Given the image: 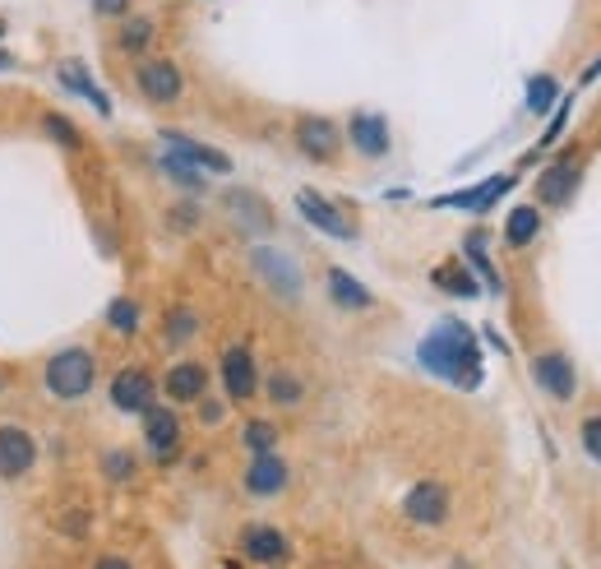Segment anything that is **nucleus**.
Returning <instances> with one entry per match:
<instances>
[{
    "instance_id": "1",
    "label": "nucleus",
    "mask_w": 601,
    "mask_h": 569,
    "mask_svg": "<svg viewBox=\"0 0 601 569\" xmlns=\"http://www.w3.org/2000/svg\"><path fill=\"white\" fill-rule=\"evenodd\" d=\"M416 356H422V366L431 375L458 384V390H477L481 384V348H477V333L463 320H439L422 339Z\"/></svg>"
},
{
    "instance_id": "2",
    "label": "nucleus",
    "mask_w": 601,
    "mask_h": 569,
    "mask_svg": "<svg viewBox=\"0 0 601 569\" xmlns=\"http://www.w3.org/2000/svg\"><path fill=\"white\" fill-rule=\"evenodd\" d=\"M97 352L84 343H70L42 361V394L56 403H84L97 390Z\"/></svg>"
},
{
    "instance_id": "3",
    "label": "nucleus",
    "mask_w": 601,
    "mask_h": 569,
    "mask_svg": "<svg viewBox=\"0 0 601 569\" xmlns=\"http://www.w3.org/2000/svg\"><path fill=\"white\" fill-rule=\"evenodd\" d=\"M588 163V153H583V144H569V148H560L551 163L541 167V176H537V186H532V204L546 214V209H569L573 204V195H579V186H583V167Z\"/></svg>"
},
{
    "instance_id": "4",
    "label": "nucleus",
    "mask_w": 601,
    "mask_h": 569,
    "mask_svg": "<svg viewBox=\"0 0 601 569\" xmlns=\"http://www.w3.org/2000/svg\"><path fill=\"white\" fill-rule=\"evenodd\" d=\"M139 435H144V454L153 468H172L186 454V422H180V407L172 403H153L139 417Z\"/></svg>"
},
{
    "instance_id": "5",
    "label": "nucleus",
    "mask_w": 601,
    "mask_h": 569,
    "mask_svg": "<svg viewBox=\"0 0 601 569\" xmlns=\"http://www.w3.org/2000/svg\"><path fill=\"white\" fill-rule=\"evenodd\" d=\"M292 144L305 163L315 167H333L338 158H343V125H338L333 116L324 112H301L292 121Z\"/></svg>"
},
{
    "instance_id": "6",
    "label": "nucleus",
    "mask_w": 601,
    "mask_h": 569,
    "mask_svg": "<svg viewBox=\"0 0 601 569\" xmlns=\"http://www.w3.org/2000/svg\"><path fill=\"white\" fill-rule=\"evenodd\" d=\"M218 384H222V399L231 407L255 403L259 399V384H265V371H259V356L250 343H231L218 356Z\"/></svg>"
},
{
    "instance_id": "7",
    "label": "nucleus",
    "mask_w": 601,
    "mask_h": 569,
    "mask_svg": "<svg viewBox=\"0 0 601 569\" xmlns=\"http://www.w3.org/2000/svg\"><path fill=\"white\" fill-rule=\"evenodd\" d=\"M297 214H301L310 227H315V231L333 237V241H356V237H361V223H356V214H352V204L329 199V195L310 190V186L297 190Z\"/></svg>"
},
{
    "instance_id": "8",
    "label": "nucleus",
    "mask_w": 601,
    "mask_h": 569,
    "mask_svg": "<svg viewBox=\"0 0 601 569\" xmlns=\"http://www.w3.org/2000/svg\"><path fill=\"white\" fill-rule=\"evenodd\" d=\"M135 93L148 107H176V102L186 97V70L172 56H144V61H135Z\"/></svg>"
},
{
    "instance_id": "9",
    "label": "nucleus",
    "mask_w": 601,
    "mask_h": 569,
    "mask_svg": "<svg viewBox=\"0 0 601 569\" xmlns=\"http://www.w3.org/2000/svg\"><path fill=\"white\" fill-rule=\"evenodd\" d=\"M528 371H532V384L551 399V403H573L579 399V366H573V356L564 348H541L532 352L528 361Z\"/></svg>"
},
{
    "instance_id": "10",
    "label": "nucleus",
    "mask_w": 601,
    "mask_h": 569,
    "mask_svg": "<svg viewBox=\"0 0 601 569\" xmlns=\"http://www.w3.org/2000/svg\"><path fill=\"white\" fill-rule=\"evenodd\" d=\"M208 390H214V371H208L199 356H176L172 366L158 375V394L172 407H195Z\"/></svg>"
},
{
    "instance_id": "11",
    "label": "nucleus",
    "mask_w": 601,
    "mask_h": 569,
    "mask_svg": "<svg viewBox=\"0 0 601 569\" xmlns=\"http://www.w3.org/2000/svg\"><path fill=\"white\" fill-rule=\"evenodd\" d=\"M107 399H112V407L121 412V417H144L153 403H163L158 375H153L148 366H139V361L135 366H121L112 375V384H107Z\"/></svg>"
},
{
    "instance_id": "12",
    "label": "nucleus",
    "mask_w": 601,
    "mask_h": 569,
    "mask_svg": "<svg viewBox=\"0 0 601 569\" xmlns=\"http://www.w3.org/2000/svg\"><path fill=\"white\" fill-rule=\"evenodd\" d=\"M449 514H454V490L426 477V482H416L403 490V519L416 524V528H444L449 524Z\"/></svg>"
},
{
    "instance_id": "13",
    "label": "nucleus",
    "mask_w": 601,
    "mask_h": 569,
    "mask_svg": "<svg viewBox=\"0 0 601 569\" xmlns=\"http://www.w3.org/2000/svg\"><path fill=\"white\" fill-rule=\"evenodd\" d=\"M237 551L246 565H259V569H282L292 560V537H287L278 524H241L237 532Z\"/></svg>"
},
{
    "instance_id": "14",
    "label": "nucleus",
    "mask_w": 601,
    "mask_h": 569,
    "mask_svg": "<svg viewBox=\"0 0 601 569\" xmlns=\"http://www.w3.org/2000/svg\"><path fill=\"white\" fill-rule=\"evenodd\" d=\"M287 486H292V463L282 454H250L241 468V490L250 500H278Z\"/></svg>"
},
{
    "instance_id": "15",
    "label": "nucleus",
    "mask_w": 601,
    "mask_h": 569,
    "mask_svg": "<svg viewBox=\"0 0 601 569\" xmlns=\"http://www.w3.org/2000/svg\"><path fill=\"white\" fill-rule=\"evenodd\" d=\"M38 468V439L29 426L0 422V482H23Z\"/></svg>"
},
{
    "instance_id": "16",
    "label": "nucleus",
    "mask_w": 601,
    "mask_h": 569,
    "mask_svg": "<svg viewBox=\"0 0 601 569\" xmlns=\"http://www.w3.org/2000/svg\"><path fill=\"white\" fill-rule=\"evenodd\" d=\"M343 144H352L361 158L380 163L394 153V131H388V121L380 112H352L348 125H343Z\"/></svg>"
},
{
    "instance_id": "17",
    "label": "nucleus",
    "mask_w": 601,
    "mask_h": 569,
    "mask_svg": "<svg viewBox=\"0 0 601 569\" xmlns=\"http://www.w3.org/2000/svg\"><path fill=\"white\" fill-rule=\"evenodd\" d=\"M250 265H255V273L265 278V288H273L278 297H301V269H297V260L287 250H273V246H259L255 255H250Z\"/></svg>"
},
{
    "instance_id": "18",
    "label": "nucleus",
    "mask_w": 601,
    "mask_h": 569,
    "mask_svg": "<svg viewBox=\"0 0 601 569\" xmlns=\"http://www.w3.org/2000/svg\"><path fill=\"white\" fill-rule=\"evenodd\" d=\"M158 139H163V148H167V153H176V158H186V163H190V167H199L204 176H227V172H231V158H227L222 148L199 144V139H190V135L172 131V125H163Z\"/></svg>"
},
{
    "instance_id": "19",
    "label": "nucleus",
    "mask_w": 601,
    "mask_h": 569,
    "mask_svg": "<svg viewBox=\"0 0 601 569\" xmlns=\"http://www.w3.org/2000/svg\"><path fill=\"white\" fill-rule=\"evenodd\" d=\"M324 292H329V306L343 310V315H365V310H375V292L338 265L324 269Z\"/></svg>"
},
{
    "instance_id": "20",
    "label": "nucleus",
    "mask_w": 601,
    "mask_h": 569,
    "mask_svg": "<svg viewBox=\"0 0 601 569\" xmlns=\"http://www.w3.org/2000/svg\"><path fill=\"white\" fill-rule=\"evenodd\" d=\"M153 42H158V19H153V14H135V10H129L125 19H116L112 46L121 51V56H129V61H144L148 51H153Z\"/></svg>"
},
{
    "instance_id": "21",
    "label": "nucleus",
    "mask_w": 601,
    "mask_h": 569,
    "mask_svg": "<svg viewBox=\"0 0 601 569\" xmlns=\"http://www.w3.org/2000/svg\"><path fill=\"white\" fill-rule=\"evenodd\" d=\"M199 333H204V315H199L195 306L180 301V306H167V310H163V320H158V339H163V348H167V352H186V348L199 339Z\"/></svg>"
},
{
    "instance_id": "22",
    "label": "nucleus",
    "mask_w": 601,
    "mask_h": 569,
    "mask_svg": "<svg viewBox=\"0 0 601 569\" xmlns=\"http://www.w3.org/2000/svg\"><path fill=\"white\" fill-rule=\"evenodd\" d=\"M514 180L518 176H490V180H481V186H473V190H458V195L435 199V209H473V214H486L490 204H500L514 190Z\"/></svg>"
},
{
    "instance_id": "23",
    "label": "nucleus",
    "mask_w": 601,
    "mask_h": 569,
    "mask_svg": "<svg viewBox=\"0 0 601 569\" xmlns=\"http://www.w3.org/2000/svg\"><path fill=\"white\" fill-rule=\"evenodd\" d=\"M222 204H227V214L241 223L246 237H265V231H273V214H269L265 195H255V190H231Z\"/></svg>"
},
{
    "instance_id": "24",
    "label": "nucleus",
    "mask_w": 601,
    "mask_h": 569,
    "mask_svg": "<svg viewBox=\"0 0 601 569\" xmlns=\"http://www.w3.org/2000/svg\"><path fill=\"white\" fill-rule=\"evenodd\" d=\"M546 231V214L537 204H514L509 218H505V246L509 250H532Z\"/></svg>"
},
{
    "instance_id": "25",
    "label": "nucleus",
    "mask_w": 601,
    "mask_h": 569,
    "mask_svg": "<svg viewBox=\"0 0 601 569\" xmlns=\"http://www.w3.org/2000/svg\"><path fill=\"white\" fill-rule=\"evenodd\" d=\"M431 282H435L444 297H458V301H477V297H481L477 273L467 269L463 260H444V265H435V269H431Z\"/></svg>"
},
{
    "instance_id": "26",
    "label": "nucleus",
    "mask_w": 601,
    "mask_h": 569,
    "mask_svg": "<svg viewBox=\"0 0 601 569\" xmlns=\"http://www.w3.org/2000/svg\"><path fill=\"white\" fill-rule=\"evenodd\" d=\"M259 394H265L278 412H292V407H301V403H305V380H301L297 371L278 366V371H269V375H265V384H259Z\"/></svg>"
},
{
    "instance_id": "27",
    "label": "nucleus",
    "mask_w": 601,
    "mask_h": 569,
    "mask_svg": "<svg viewBox=\"0 0 601 569\" xmlns=\"http://www.w3.org/2000/svg\"><path fill=\"white\" fill-rule=\"evenodd\" d=\"M282 445V426L273 417H246L241 422V449L246 454H278Z\"/></svg>"
},
{
    "instance_id": "28",
    "label": "nucleus",
    "mask_w": 601,
    "mask_h": 569,
    "mask_svg": "<svg viewBox=\"0 0 601 569\" xmlns=\"http://www.w3.org/2000/svg\"><path fill=\"white\" fill-rule=\"evenodd\" d=\"M56 84H61V89H70V93H80V97H89L102 116H112L107 93H102V89L89 80V70H84V65H61V70H56Z\"/></svg>"
},
{
    "instance_id": "29",
    "label": "nucleus",
    "mask_w": 601,
    "mask_h": 569,
    "mask_svg": "<svg viewBox=\"0 0 601 569\" xmlns=\"http://www.w3.org/2000/svg\"><path fill=\"white\" fill-rule=\"evenodd\" d=\"M158 172L172 180V186L186 190V195H204V190H208V176H204L199 167H190L186 158H176V153H167V148H163V158H158Z\"/></svg>"
},
{
    "instance_id": "30",
    "label": "nucleus",
    "mask_w": 601,
    "mask_h": 569,
    "mask_svg": "<svg viewBox=\"0 0 601 569\" xmlns=\"http://www.w3.org/2000/svg\"><path fill=\"white\" fill-rule=\"evenodd\" d=\"M463 255H467V269H473V273H481L486 278V288L490 292H505V278L500 273H495V265H490V255H486V231H473V237H467L463 241Z\"/></svg>"
},
{
    "instance_id": "31",
    "label": "nucleus",
    "mask_w": 601,
    "mask_h": 569,
    "mask_svg": "<svg viewBox=\"0 0 601 569\" xmlns=\"http://www.w3.org/2000/svg\"><path fill=\"white\" fill-rule=\"evenodd\" d=\"M97 473L107 477L112 486H129V482L139 477V454H135V449H121V445H116V449H107V454H102Z\"/></svg>"
},
{
    "instance_id": "32",
    "label": "nucleus",
    "mask_w": 601,
    "mask_h": 569,
    "mask_svg": "<svg viewBox=\"0 0 601 569\" xmlns=\"http://www.w3.org/2000/svg\"><path fill=\"white\" fill-rule=\"evenodd\" d=\"M139 324H144V306H139L135 297H116V301L107 306V329L121 333V339H135Z\"/></svg>"
},
{
    "instance_id": "33",
    "label": "nucleus",
    "mask_w": 601,
    "mask_h": 569,
    "mask_svg": "<svg viewBox=\"0 0 601 569\" xmlns=\"http://www.w3.org/2000/svg\"><path fill=\"white\" fill-rule=\"evenodd\" d=\"M42 135L51 139V144H61V148H70V153H80L84 148V135H80V125H74L70 116H61V112H42Z\"/></svg>"
},
{
    "instance_id": "34",
    "label": "nucleus",
    "mask_w": 601,
    "mask_h": 569,
    "mask_svg": "<svg viewBox=\"0 0 601 569\" xmlns=\"http://www.w3.org/2000/svg\"><path fill=\"white\" fill-rule=\"evenodd\" d=\"M556 97H560V84L551 80V74H537V80H528V112H532V116L551 112Z\"/></svg>"
},
{
    "instance_id": "35",
    "label": "nucleus",
    "mask_w": 601,
    "mask_h": 569,
    "mask_svg": "<svg viewBox=\"0 0 601 569\" xmlns=\"http://www.w3.org/2000/svg\"><path fill=\"white\" fill-rule=\"evenodd\" d=\"M227 412H231V403H227L222 394H214V390H208V394L195 403V417H199L204 431H218V426L227 422Z\"/></svg>"
},
{
    "instance_id": "36",
    "label": "nucleus",
    "mask_w": 601,
    "mask_h": 569,
    "mask_svg": "<svg viewBox=\"0 0 601 569\" xmlns=\"http://www.w3.org/2000/svg\"><path fill=\"white\" fill-rule=\"evenodd\" d=\"M579 449L588 454V463L601 468V412H588V417L579 422Z\"/></svg>"
},
{
    "instance_id": "37",
    "label": "nucleus",
    "mask_w": 601,
    "mask_h": 569,
    "mask_svg": "<svg viewBox=\"0 0 601 569\" xmlns=\"http://www.w3.org/2000/svg\"><path fill=\"white\" fill-rule=\"evenodd\" d=\"M199 218H204V209H199L195 199H180V204H172V209H167V227L172 231H195Z\"/></svg>"
},
{
    "instance_id": "38",
    "label": "nucleus",
    "mask_w": 601,
    "mask_h": 569,
    "mask_svg": "<svg viewBox=\"0 0 601 569\" xmlns=\"http://www.w3.org/2000/svg\"><path fill=\"white\" fill-rule=\"evenodd\" d=\"M56 528H61L70 541H84L89 528H93V519H89V509H74V514H65V519H56Z\"/></svg>"
},
{
    "instance_id": "39",
    "label": "nucleus",
    "mask_w": 601,
    "mask_h": 569,
    "mask_svg": "<svg viewBox=\"0 0 601 569\" xmlns=\"http://www.w3.org/2000/svg\"><path fill=\"white\" fill-rule=\"evenodd\" d=\"M93 14L97 19H125L129 14V0H93Z\"/></svg>"
},
{
    "instance_id": "40",
    "label": "nucleus",
    "mask_w": 601,
    "mask_h": 569,
    "mask_svg": "<svg viewBox=\"0 0 601 569\" xmlns=\"http://www.w3.org/2000/svg\"><path fill=\"white\" fill-rule=\"evenodd\" d=\"M89 569H135V560H129V556H116V551H102V556H93Z\"/></svg>"
},
{
    "instance_id": "41",
    "label": "nucleus",
    "mask_w": 601,
    "mask_h": 569,
    "mask_svg": "<svg viewBox=\"0 0 601 569\" xmlns=\"http://www.w3.org/2000/svg\"><path fill=\"white\" fill-rule=\"evenodd\" d=\"M597 74H601V56H597V65H588V70H583V84H592Z\"/></svg>"
},
{
    "instance_id": "42",
    "label": "nucleus",
    "mask_w": 601,
    "mask_h": 569,
    "mask_svg": "<svg viewBox=\"0 0 601 569\" xmlns=\"http://www.w3.org/2000/svg\"><path fill=\"white\" fill-rule=\"evenodd\" d=\"M0 70H14V56H10L6 46H0Z\"/></svg>"
},
{
    "instance_id": "43",
    "label": "nucleus",
    "mask_w": 601,
    "mask_h": 569,
    "mask_svg": "<svg viewBox=\"0 0 601 569\" xmlns=\"http://www.w3.org/2000/svg\"><path fill=\"white\" fill-rule=\"evenodd\" d=\"M222 569H246V560H222Z\"/></svg>"
},
{
    "instance_id": "44",
    "label": "nucleus",
    "mask_w": 601,
    "mask_h": 569,
    "mask_svg": "<svg viewBox=\"0 0 601 569\" xmlns=\"http://www.w3.org/2000/svg\"><path fill=\"white\" fill-rule=\"evenodd\" d=\"M6 384H10V375H6V371H0V394H6Z\"/></svg>"
}]
</instances>
